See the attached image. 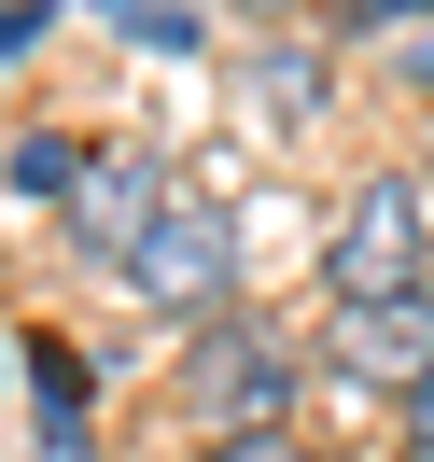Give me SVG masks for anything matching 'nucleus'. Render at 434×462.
<instances>
[{
	"label": "nucleus",
	"mask_w": 434,
	"mask_h": 462,
	"mask_svg": "<svg viewBox=\"0 0 434 462\" xmlns=\"http://www.w3.org/2000/svg\"><path fill=\"white\" fill-rule=\"evenodd\" d=\"M42 462H98V434L85 420H42Z\"/></svg>",
	"instance_id": "nucleus-12"
},
{
	"label": "nucleus",
	"mask_w": 434,
	"mask_h": 462,
	"mask_svg": "<svg viewBox=\"0 0 434 462\" xmlns=\"http://www.w3.org/2000/svg\"><path fill=\"white\" fill-rule=\"evenodd\" d=\"M42 42V0H0V57H29Z\"/></svg>",
	"instance_id": "nucleus-10"
},
{
	"label": "nucleus",
	"mask_w": 434,
	"mask_h": 462,
	"mask_svg": "<svg viewBox=\"0 0 434 462\" xmlns=\"http://www.w3.org/2000/svg\"><path fill=\"white\" fill-rule=\"evenodd\" d=\"M406 448L434 462V378H420V393H406Z\"/></svg>",
	"instance_id": "nucleus-13"
},
{
	"label": "nucleus",
	"mask_w": 434,
	"mask_h": 462,
	"mask_svg": "<svg viewBox=\"0 0 434 462\" xmlns=\"http://www.w3.org/2000/svg\"><path fill=\"white\" fill-rule=\"evenodd\" d=\"M154 210H169V182H154V154H85V182H70V238L85 253H141L154 238Z\"/></svg>",
	"instance_id": "nucleus-4"
},
{
	"label": "nucleus",
	"mask_w": 434,
	"mask_h": 462,
	"mask_svg": "<svg viewBox=\"0 0 434 462\" xmlns=\"http://www.w3.org/2000/svg\"><path fill=\"white\" fill-rule=\"evenodd\" d=\"M281 406H294V350L266 337V322H210V350H197V420L210 434H281Z\"/></svg>",
	"instance_id": "nucleus-2"
},
{
	"label": "nucleus",
	"mask_w": 434,
	"mask_h": 462,
	"mask_svg": "<svg viewBox=\"0 0 434 462\" xmlns=\"http://www.w3.org/2000/svg\"><path fill=\"white\" fill-rule=\"evenodd\" d=\"M392 70H406V85H434V42H406V57H392Z\"/></svg>",
	"instance_id": "nucleus-14"
},
{
	"label": "nucleus",
	"mask_w": 434,
	"mask_h": 462,
	"mask_svg": "<svg viewBox=\"0 0 434 462\" xmlns=\"http://www.w3.org/2000/svg\"><path fill=\"white\" fill-rule=\"evenodd\" d=\"M253 113H322V57H266L253 70Z\"/></svg>",
	"instance_id": "nucleus-7"
},
{
	"label": "nucleus",
	"mask_w": 434,
	"mask_h": 462,
	"mask_svg": "<svg viewBox=\"0 0 434 462\" xmlns=\"http://www.w3.org/2000/svg\"><path fill=\"white\" fill-rule=\"evenodd\" d=\"M126 281H141L154 309H225V294H238V238H225V210L169 197V210H154V238L126 253Z\"/></svg>",
	"instance_id": "nucleus-3"
},
{
	"label": "nucleus",
	"mask_w": 434,
	"mask_h": 462,
	"mask_svg": "<svg viewBox=\"0 0 434 462\" xmlns=\"http://www.w3.org/2000/svg\"><path fill=\"white\" fill-rule=\"evenodd\" d=\"M14 182H29V197H57V210H70V182H85V141H14Z\"/></svg>",
	"instance_id": "nucleus-8"
},
{
	"label": "nucleus",
	"mask_w": 434,
	"mask_h": 462,
	"mask_svg": "<svg viewBox=\"0 0 434 462\" xmlns=\"http://www.w3.org/2000/svg\"><path fill=\"white\" fill-rule=\"evenodd\" d=\"M420 182H365V197L337 210V238H322V281H337V309H378V294H420Z\"/></svg>",
	"instance_id": "nucleus-1"
},
{
	"label": "nucleus",
	"mask_w": 434,
	"mask_h": 462,
	"mask_svg": "<svg viewBox=\"0 0 434 462\" xmlns=\"http://www.w3.org/2000/svg\"><path fill=\"white\" fill-rule=\"evenodd\" d=\"M337 365H350V378H378V393H420V378H434V294L337 309Z\"/></svg>",
	"instance_id": "nucleus-5"
},
{
	"label": "nucleus",
	"mask_w": 434,
	"mask_h": 462,
	"mask_svg": "<svg viewBox=\"0 0 434 462\" xmlns=\"http://www.w3.org/2000/svg\"><path fill=\"white\" fill-rule=\"evenodd\" d=\"M210 462H309V448H294V434H225Z\"/></svg>",
	"instance_id": "nucleus-9"
},
{
	"label": "nucleus",
	"mask_w": 434,
	"mask_h": 462,
	"mask_svg": "<svg viewBox=\"0 0 434 462\" xmlns=\"http://www.w3.org/2000/svg\"><path fill=\"white\" fill-rule=\"evenodd\" d=\"M29 393H42V420H85V350H70V337H29Z\"/></svg>",
	"instance_id": "nucleus-6"
},
{
	"label": "nucleus",
	"mask_w": 434,
	"mask_h": 462,
	"mask_svg": "<svg viewBox=\"0 0 434 462\" xmlns=\"http://www.w3.org/2000/svg\"><path fill=\"white\" fill-rule=\"evenodd\" d=\"M406 14H434V0H350L337 29H406Z\"/></svg>",
	"instance_id": "nucleus-11"
}]
</instances>
